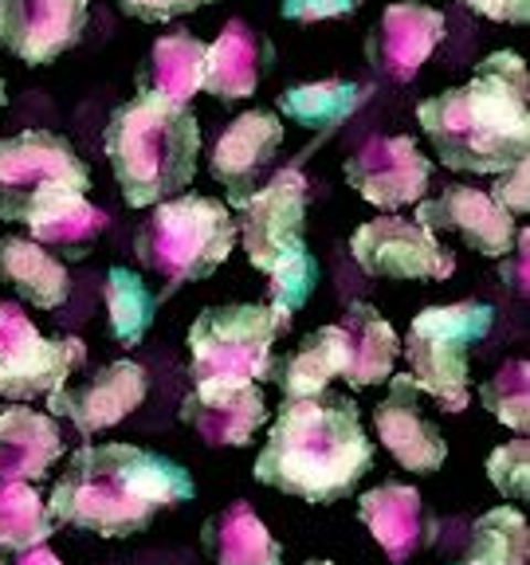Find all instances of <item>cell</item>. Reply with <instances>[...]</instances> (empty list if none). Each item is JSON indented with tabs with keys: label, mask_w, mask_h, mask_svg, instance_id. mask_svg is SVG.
Returning a JSON list of instances; mask_svg holds the SVG:
<instances>
[{
	"label": "cell",
	"mask_w": 530,
	"mask_h": 565,
	"mask_svg": "<svg viewBox=\"0 0 530 565\" xmlns=\"http://www.w3.org/2000/svg\"><path fill=\"white\" fill-rule=\"evenodd\" d=\"M373 440L362 413L342 393L283 397L264 451L256 456V479L303 503H338L373 471Z\"/></svg>",
	"instance_id": "3"
},
{
	"label": "cell",
	"mask_w": 530,
	"mask_h": 565,
	"mask_svg": "<svg viewBox=\"0 0 530 565\" xmlns=\"http://www.w3.org/2000/svg\"><path fill=\"white\" fill-rule=\"evenodd\" d=\"M63 456L60 424L35 408H0V483H40Z\"/></svg>",
	"instance_id": "22"
},
{
	"label": "cell",
	"mask_w": 530,
	"mask_h": 565,
	"mask_svg": "<svg viewBox=\"0 0 530 565\" xmlns=\"http://www.w3.org/2000/svg\"><path fill=\"white\" fill-rule=\"evenodd\" d=\"M318 259L307 252V244L287 252L283 259H275L267 267V307L283 310V315H295L299 307H307V299L318 287Z\"/></svg>",
	"instance_id": "34"
},
{
	"label": "cell",
	"mask_w": 530,
	"mask_h": 565,
	"mask_svg": "<svg viewBox=\"0 0 530 565\" xmlns=\"http://www.w3.org/2000/svg\"><path fill=\"white\" fill-rule=\"evenodd\" d=\"M236 247V216L216 196H177L161 201L153 216L138 228L134 252L141 267L169 282L177 291L181 282L209 279Z\"/></svg>",
	"instance_id": "5"
},
{
	"label": "cell",
	"mask_w": 530,
	"mask_h": 565,
	"mask_svg": "<svg viewBox=\"0 0 530 565\" xmlns=\"http://www.w3.org/2000/svg\"><path fill=\"white\" fill-rule=\"evenodd\" d=\"M181 420L212 448H244L267 420V401L256 381H197L181 401Z\"/></svg>",
	"instance_id": "16"
},
{
	"label": "cell",
	"mask_w": 530,
	"mask_h": 565,
	"mask_svg": "<svg viewBox=\"0 0 530 565\" xmlns=\"http://www.w3.org/2000/svg\"><path fill=\"white\" fill-rule=\"evenodd\" d=\"M0 282L12 287L20 299L40 310L63 307L71 295L67 267H63L47 247H40L35 239H20V236L0 239Z\"/></svg>",
	"instance_id": "24"
},
{
	"label": "cell",
	"mask_w": 530,
	"mask_h": 565,
	"mask_svg": "<svg viewBox=\"0 0 530 565\" xmlns=\"http://www.w3.org/2000/svg\"><path fill=\"white\" fill-rule=\"evenodd\" d=\"M358 519L370 526L373 542L389 554V562H413L433 542V522L424 514V499L409 483H381L358 499Z\"/></svg>",
	"instance_id": "20"
},
{
	"label": "cell",
	"mask_w": 530,
	"mask_h": 565,
	"mask_svg": "<svg viewBox=\"0 0 530 565\" xmlns=\"http://www.w3.org/2000/svg\"><path fill=\"white\" fill-rule=\"evenodd\" d=\"M193 494V476L177 459L138 444H83L55 479L47 514L55 526L91 530L98 539H130Z\"/></svg>",
	"instance_id": "1"
},
{
	"label": "cell",
	"mask_w": 530,
	"mask_h": 565,
	"mask_svg": "<svg viewBox=\"0 0 530 565\" xmlns=\"http://www.w3.org/2000/svg\"><path fill=\"white\" fill-rule=\"evenodd\" d=\"M479 405L495 416L499 424H507L511 433L527 436L530 428V365L522 358L507 362L504 370L487 377L479 385Z\"/></svg>",
	"instance_id": "33"
},
{
	"label": "cell",
	"mask_w": 530,
	"mask_h": 565,
	"mask_svg": "<svg viewBox=\"0 0 530 565\" xmlns=\"http://www.w3.org/2000/svg\"><path fill=\"white\" fill-rule=\"evenodd\" d=\"M204 52H209V44L186 28L158 35L150 60L141 67V90H153V95L173 98V103H189L197 90H204Z\"/></svg>",
	"instance_id": "25"
},
{
	"label": "cell",
	"mask_w": 530,
	"mask_h": 565,
	"mask_svg": "<svg viewBox=\"0 0 530 565\" xmlns=\"http://www.w3.org/2000/svg\"><path fill=\"white\" fill-rule=\"evenodd\" d=\"M272 55L275 52L267 44V35L247 28L244 20H229L224 32L204 52V90L224 98V103L256 95V87L272 71Z\"/></svg>",
	"instance_id": "21"
},
{
	"label": "cell",
	"mask_w": 530,
	"mask_h": 565,
	"mask_svg": "<svg viewBox=\"0 0 530 565\" xmlns=\"http://www.w3.org/2000/svg\"><path fill=\"white\" fill-rule=\"evenodd\" d=\"M527 185H530V166H527V161H519V166H511L507 173H499L491 201L504 204L511 216H522V212L530 209V189Z\"/></svg>",
	"instance_id": "38"
},
{
	"label": "cell",
	"mask_w": 530,
	"mask_h": 565,
	"mask_svg": "<svg viewBox=\"0 0 530 565\" xmlns=\"http://www.w3.org/2000/svg\"><path fill=\"white\" fill-rule=\"evenodd\" d=\"M338 330H342V358H346L342 381H350L353 388H370L393 377V365L401 358V338L381 318L378 307L350 302Z\"/></svg>",
	"instance_id": "23"
},
{
	"label": "cell",
	"mask_w": 530,
	"mask_h": 565,
	"mask_svg": "<svg viewBox=\"0 0 530 565\" xmlns=\"http://www.w3.org/2000/svg\"><path fill=\"white\" fill-rule=\"evenodd\" d=\"M342 330L335 322V327H318L315 334H307L299 350L287 353V358H272L267 381L279 385L283 397H315L335 377H342Z\"/></svg>",
	"instance_id": "27"
},
{
	"label": "cell",
	"mask_w": 530,
	"mask_h": 565,
	"mask_svg": "<svg viewBox=\"0 0 530 565\" xmlns=\"http://www.w3.org/2000/svg\"><path fill=\"white\" fill-rule=\"evenodd\" d=\"M212 0H118V9L134 20H146V24H166L173 17H186L193 9H204Z\"/></svg>",
	"instance_id": "37"
},
{
	"label": "cell",
	"mask_w": 530,
	"mask_h": 565,
	"mask_svg": "<svg viewBox=\"0 0 530 565\" xmlns=\"http://www.w3.org/2000/svg\"><path fill=\"white\" fill-rule=\"evenodd\" d=\"M365 103L362 83L346 79H322V83H299V87L279 95V115L303 130H335L338 122Z\"/></svg>",
	"instance_id": "29"
},
{
	"label": "cell",
	"mask_w": 530,
	"mask_h": 565,
	"mask_svg": "<svg viewBox=\"0 0 530 565\" xmlns=\"http://www.w3.org/2000/svg\"><path fill=\"white\" fill-rule=\"evenodd\" d=\"M444 28H448L444 12L428 9V4H413V0L389 4L381 12V24L370 35L373 67L385 71L389 79L409 83L428 63V55L441 47Z\"/></svg>",
	"instance_id": "18"
},
{
	"label": "cell",
	"mask_w": 530,
	"mask_h": 565,
	"mask_svg": "<svg viewBox=\"0 0 530 565\" xmlns=\"http://www.w3.org/2000/svg\"><path fill=\"white\" fill-rule=\"evenodd\" d=\"M303 565H335V562H303Z\"/></svg>",
	"instance_id": "42"
},
{
	"label": "cell",
	"mask_w": 530,
	"mask_h": 565,
	"mask_svg": "<svg viewBox=\"0 0 530 565\" xmlns=\"http://www.w3.org/2000/svg\"><path fill=\"white\" fill-rule=\"evenodd\" d=\"M91 169L63 134L24 130L0 141V221L32 224L67 196H87Z\"/></svg>",
	"instance_id": "7"
},
{
	"label": "cell",
	"mask_w": 530,
	"mask_h": 565,
	"mask_svg": "<svg viewBox=\"0 0 530 565\" xmlns=\"http://www.w3.org/2000/svg\"><path fill=\"white\" fill-rule=\"evenodd\" d=\"M416 224L428 232H456L468 247L487 259H507L519 236L515 216L495 204L491 193L471 185H444L428 201H416Z\"/></svg>",
	"instance_id": "15"
},
{
	"label": "cell",
	"mask_w": 530,
	"mask_h": 565,
	"mask_svg": "<svg viewBox=\"0 0 530 565\" xmlns=\"http://www.w3.org/2000/svg\"><path fill=\"white\" fill-rule=\"evenodd\" d=\"M487 479H491V487L504 499H515V503H522L530 494V444L527 436H519V440H507L504 448H495L491 456H487Z\"/></svg>",
	"instance_id": "35"
},
{
	"label": "cell",
	"mask_w": 530,
	"mask_h": 565,
	"mask_svg": "<svg viewBox=\"0 0 530 565\" xmlns=\"http://www.w3.org/2000/svg\"><path fill=\"white\" fill-rule=\"evenodd\" d=\"M204 550L216 565H283V546L247 503H232L204 522Z\"/></svg>",
	"instance_id": "26"
},
{
	"label": "cell",
	"mask_w": 530,
	"mask_h": 565,
	"mask_svg": "<svg viewBox=\"0 0 530 565\" xmlns=\"http://www.w3.org/2000/svg\"><path fill=\"white\" fill-rule=\"evenodd\" d=\"M292 327V315L267 302H224L204 307L189 327L197 381H267L272 345Z\"/></svg>",
	"instance_id": "8"
},
{
	"label": "cell",
	"mask_w": 530,
	"mask_h": 565,
	"mask_svg": "<svg viewBox=\"0 0 530 565\" xmlns=\"http://www.w3.org/2000/svg\"><path fill=\"white\" fill-rule=\"evenodd\" d=\"M103 153L130 209H150L193 185L201 158V122L193 106L138 90L110 115Z\"/></svg>",
	"instance_id": "4"
},
{
	"label": "cell",
	"mask_w": 530,
	"mask_h": 565,
	"mask_svg": "<svg viewBox=\"0 0 530 565\" xmlns=\"http://www.w3.org/2000/svg\"><path fill=\"white\" fill-rule=\"evenodd\" d=\"M459 4H468L495 24H527L530 20V0H459Z\"/></svg>",
	"instance_id": "39"
},
{
	"label": "cell",
	"mask_w": 530,
	"mask_h": 565,
	"mask_svg": "<svg viewBox=\"0 0 530 565\" xmlns=\"http://www.w3.org/2000/svg\"><path fill=\"white\" fill-rule=\"evenodd\" d=\"M52 534L55 522L32 483H0V550L20 554V550L44 546Z\"/></svg>",
	"instance_id": "32"
},
{
	"label": "cell",
	"mask_w": 530,
	"mask_h": 565,
	"mask_svg": "<svg viewBox=\"0 0 530 565\" xmlns=\"http://www.w3.org/2000/svg\"><path fill=\"white\" fill-rule=\"evenodd\" d=\"M87 0H0V47L44 67L87 32Z\"/></svg>",
	"instance_id": "13"
},
{
	"label": "cell",
	"mask_w": 530,
	"mask_h": 565,
	"mask_svg": "<svg viewBox=\"0 0 530 565\" xmlns=\"http://www.w3.org/2000/svg\"><path fill=\"white\" fill-rule=\"evenodd\" d=\"M350 252L373 279H448L456 271V256L436 239V232L405 216L365 221L353 232Z\"/></svg>",
	"instance_id": "11"
},
{
	"label": "cell",
	"mask_w": 530,
	"mask_h": 565,
	"mask_svg": "<svg viewBox=\"0 0 530 565\" xmlns=\"http://www.w3.org/2000/svg\"><path fill=\"white\" fill-rule=\"evenodd\" d=\"M4 565H63V562L47 546H32V550H20V554Z\"/></svg>",
	"instance_id": "40"
},
{
	"label": "cell",
	"mask_w": 530,
	"mask_h": 565,
	"mask_svg": "<svg viewBox=\"0 0 530 565\" xmlns=\"http://www.w3.org/2000/svg\"><path fill=\"white\" fill-rule=\"evenodd\" d=\"M87 362L83 338H44L17 302H0V397L35 401Z\"/></svg>",
	"instance_id": "9"
},
{
	"label": "cell",
	"mask_w": 530,
	"mask_h": 565,
	"mask_svg": "<svg viewBox=\"0 0 530 565\" xmlns=\"http://www.w3.org/2000/svg\"><path fill=\"white\" fill-rule=\"evenodd\" d=\"M28 228H32L35 244L47 247L55 259H83L95 247V239L106 232V212L95 209L87 196H67L63 204L47 209L44 216H35Z\"/></svg>",
	"instance_id": "28"
},
{
	"label": "cell",
	"mask_w": 530,
	"mask_h": 565,
	"mask_svg": "<svg viewBox=\"0 0 530 565\" xmlns=\"http://www.w3.org/2000/svg\"><path fill=\"white\" fill-rule=\"evenodd\" d=\"M229 209L236 216V239H244L247 264L256 271L267 275L275 259L307 244V177L299 169H279L267 185L229 196Z\"/></svg>",
	"instance_id": "10"
},
{
	"label": "cell",
	"mask_w": 530,
	"mask_h": 565,
	"mask_svg": "<svg viewBox=\"0 0 530 565\" xmlns=\"http://www.w3.org/2000/svg\"><path fill=\"white\" fill-rule=\"evenodd\" d=\"M106 302V322L118 345H138L141 338L150 334L153 315H158V295L146 287L138 271L130 267H110L103 287Z\"/></svg>",
	"instance_id": "30"
},
{
	"label": "cell",
	"mask_w": 530,
	"mask_h": 565,
	"mask_svg": "<svg viewBox=\"0 0 530 565\" xmlns=\"http://www.w3.org/2000/svg\"><path fill=\"white\" fill-rule=\"evenodd\" d=\"M146 388H150L146 370L138 362H130V358H123V362H106L103 370L75 381V385L63 381L60 388L47 393V408L55 416H67L83 436H95L123 424L134 408H141Z\"/></svg>",
	"instance_id": "12"
},
{
	"label": "cell",
	"mask_w": 530,
	"mask_h": 565,
	"mask_svg": "<svg viewBox=\"0 0 530 565\" xmlns=\"http://www.w3.org/2000/svg\"><path fill=\"white\" fill-rule=\"evenodd\" d=\"M4 103H9V95H4V79H0V110H4Z\"/></svg>",
	"instance_id": "41"
},
{
	"label": "cell",
	"mask_w": 530,
	"mask_h": 565,
	"mask_svg": "<svg viewBox=\"0 0 530 565\" xmlns=\"http://www.w3.org/2000/svg\"><path fill=\"white\" fill-rule=\"evenodd\" d=\"M530 562V530L519 507H495L479 514L471 526L468 554L452 565H527Z\"/></svg>",
	"instance_id": "31"
},
{
	"label": "cell",
	"mask_w": 530,
	"mask_h": 565,
	"mask_svg": "<svg viewBox=\"0 0 530 565\" xmlns=\"http://www.w3.org/2000/svg\"><path fill=\"white\" fill-rule=\"evenodd\" d=\"M416 122L456 173L499 177L530 153V75L519 52H495L464 87L424 98Z\"/></svg>",
	"instance_id": "2"
},
{
	"label": "cell",
	"mask_w": 530,
	"mask_h": 565,
	"mask_svg": "<svg viewBox=\"0 0 530 565\" xmlns=\"http://www.w3.org/2000/svg\"><path fill=\"white\" fill-rule=\"evenodd\" d=\"M495 322L487 302H448V307H424L413 318L401 353L409 362V377L421 393L448 413H464L471 401V365L468 353L484 342Z\"/></svg>",
	"instance_id": "6"
},
{
	"label": "cell",
	"mask_w": 530,
	"mask_h": 565,
	"mask_svg": "<svg viewBox=\"0 0 530 565\" xmlns=\"http://www.w3.org/2000/svg\"><path fill=\"white\" fill-rule=\"evenodd\" d=\"M346 181L378 209H405L424 201V189L433 181V161L405 134L370 138L353 158H346Z\"/></svg>",
	"instance_id": "14"
},
{
	"label": "cell",
	"mask_w": 530,
	"mask_h": 565,
	"mask_svg": "<svg viewBox=\"0 0 530 565\" xmlns=\"http://www.w3.org/2000/svg\"><path fill=\"white\" fill-rule=\"evenodd\" d=\"M283 146V122L272 110H247L232 118L212 146V177L224 181L229 196L252 193L256 181L275 166Z\"/></svg>",
	"instance_id": "19"
},
{
	"label": "cell",
	"mask_w": 530,
	"mask_h": 565,
	"mask_svg": "<svg viewBox=\"0 0 530 565\" xmlns=\"http://www.w3.org/2000/svg\"><path fill=\"white\" fill-rule=\"evenodd\" d=\"M362 9V0H283L279 12L292 24H318V20H338Z\"/></svg>",
	"instance_id": "36"
},
{
	"label": "cell",
	"mask_w": 530,
	"mask_h": 565,
	"mask_svg": "<svg viewBox=\"0 0 530 565\" xmlns=\"http://www.w3.org/2000/svg\"><path fill=\"white\" fill-rule=\"evenodd\" d=\"M373 428L385 451L398 459L401 468L433 476L448 459V444H444L441 428L421 413V388L413 385L409 373H393L389 377V393L378 408H373Z\"/></svg>",
	"instance_id": "17"
}]
</instances>
